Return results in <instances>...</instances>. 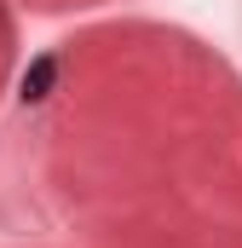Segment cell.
<instances>
[{
	"mask_svg": "<svg viewBox=\"0 0 242 248\" xmlns=\"http://www.w3.org/2000/svg\"><path fill=\"white\" fill-rule=\"evenodd\" d=\"M52 87H58V58H35L23 69V81H17V98H23V104H41Z\"/></svg>",
	"mask_w": 242,
	"mask_h": 248,
	"instance_id": "obj_1",
	"label": "cell"
}]
</instances>
